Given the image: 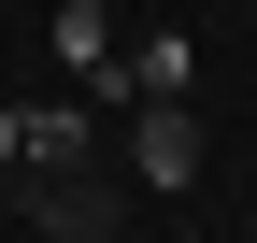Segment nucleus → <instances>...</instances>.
<instances>
[{
    "label": "nucleus",
    "instance_id": "obj_1",
    "mask_svg": "<svg viewBox=\"0 0 257 243\" xmlns=\"http://www.w3.org/2000/svg\"><path fill=\"white\" fill-rule=\"evenodd\" d=\"M128 186H200V114L186 100H128Z\"/></svg>",
    "mask_w": 257,
    "mask_h": 243
},
{
    "label": "nucleus",
    "instance_id": "obj_2",
    "mask_svg": "<svg viewBox=\"0 0 257 243\" xmlns=\"http://www.w3.org/2000/svg\"><path fill=\"white\" fill-rule=\"evenodd\" d=\"M43 43H57V72H72V86L128 100V43H114V0H57V29H43Z\"/></svg>",
    "mask_w": 257,
    "mask_h": 243
},
{
    "label": "nucleus",
    "instance_id": "obj_3",
    "mask_svg": "<svg viewBox=\"0 0 257 243\" xmlns=\"http://www.w3.org/2000/svg\"><path fill=\"white\" fill-rule=\"evenodd\" d=\"M100 158V100H15V172H86Z\"/></svg>",
    "mask_w": 257,
    "mask_h": 243
},
{
    "label": "nucleus",
    "instance_id": "obj_4",
    "mask_svg": "<svg viewBox=\"0 0 257 243\" xmlns=\"http://www.w3.org/2000/svg\"><path fill=\"white\" fill-rule=\"evenodd\" d=\"M29 229H43V243H100V229H128V186H114V172H43Z\"/></svg>",
    "mask_w": 257,
    "mask_h": 243
},
{
    "label": "nucleus",
    "instance_id": "obj_5",
    "mask_svg": "<svg viewBox=\"0 0 257 243\" xmlns=\"http://www.w3.org/2000/svg\"><path fill=\"white\" fill-rule=\"evenodd\" d=\"M186 72H200V43H186V29H157V43L128 57V100H186Z\"/></svg>",
    "mask_w": 257,
    "mask_h": 243
},
{
    "label": "nucleus",
    "instance_id": "obj_6",
    "mask_svg": "<svg viewBox=\"0 0 257 243\" xmlns=\"http://www.w3.org/2000/svg\"><path fill=\"white\" fill-rule=\"evenodd\" d=\"M0 172H15V100H0Z\"/></svg>",
    "mask_w": 257,
    "mask_h": 243
}]
</instances>
